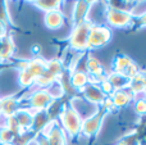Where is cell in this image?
I'll return each instance as SVG.
<instances>
[{"mask_svg": "<svg viewBox=\"0 0 146 145\" xmlns=\"http://www.w3.org/2000/svg\"><path fill=\"white\" fill-rule=\"evenodd\" d=\"M128 89L135 94V96L140 94H144L146 89V73L140 71L133 78L129 80V86Z\"/></svg>", "mask_w": 146, "mask_h": 145, "instance_id": "obj_19", "label": "cell"}, {"mask_svg": "<svg viewBox=\"0 0 146 145\" xmlns=\"http://www.w3.org/2000/svg\"><path fill=\"white\" fill-rule=\"evenodd\" d=\"M32 4L35 7H37L38 9L44 10V12H50V10L60 9L62 1L59 0H37V1H32Z\"/></svg>", "mask_w": 146, "mask_h": 145, "instance_id": "obj_21", "label": "cell"}, {"mask_svg": "<svg viewBox=\"0 0 146 145\" xmlns=\"http://www.w3.org/2000/svg\"><path fill=\"white\" fill-rule=\"evenodd\" d=\"M86 73L88 76V82L100 85L106 78V72L103 64L94 55H87L86 58Z\"/></svg>", "mask_w": 146, "mask_h": 145, "instance_id": "obj_9", "label": "cell"}, {"mask_svg": "<svg viewBox=\"0 0 146 145\" xmlns=\"http://www.w3.org/2000/svg\"><path fill=\"white\" fill-rule=\"evenodd\" d=\"M92 25L94 23L90 19H87L80 25L73 26L72 32L68 39V44L73 50L78 51L80 54H83L87 50V40Z\"/></svg>", "mask_w": 146, "mask_h": 145, "instance_id": "obj_4", "label": "cell"}, {"mask_svg": "<svg viewBox=\"0 0 146 145\" xmlns=\"http://www.w3.org/2000/svg\"><path fill=\"white\" fill-rule=\"evenodd\" d=\"M21 102H22V98L15 96V95L1 98L0 99V116L3 117L13 116L21 108Z\"/></svg>", "mask_w": 146, "mask_h": 145, "instance_id": "obj_13", "label": "cell"}, {"mask_svg": "<svg viewBox=\"0 0 146 145\" xmlns=\"http://www.w3.org/2000/svg\"><path fill=\"white\" fill-rule=\"evenodd\" d=\"M144 95H145V98H146V89H145V91H144Z\"/></svg>", "mask_w": 146, "mask_h": 145, "instance_id": "obj_30", "label": "cell"}, {"mask_svg": "<svg viewBox=\"0 0 146 145\" xmlns=\"http://www.w3.org/2000/svg\"><path fill=\"white\" fill-rule=\"evenodd\" d=\"M105 19L110 26L117 28L128 27L133 22V13L127 9H119L106 4L105 9Z\"/></svg>", "mask_w": 146, "mask_h": 145, "instance_id": "obj_5", "label": "cell"}, {"mask_svg": "<svg viewBox=\"0 0 146 145\" xmlns=\"http://www.w3.org/2000/svg\"><path fill=\"white\" fill-rule=\"evenodd\" d=\"M92 5H94V1H77L74 7H73V12H72L73 26L80 25V23L88 19V12H90Z\"/></svg>", "mask_w": 146, "mask_h": 145, "instance_id": "obj_14", "label": "cell"}, {"mask_svg": "<svg viewBox=\"0 0 146 145\" xmlns=\"http://www.w3.org/2000/svg\"><path fill=\"white\" fill-rule=\"evenodd\" d=\"M10 67H15L14 62H12V63H0V72L3 71V69H7V68H10Z\"/></svg>", "mask_w": 146, "mask_h": 145, "instance_id": "obj_27", "label": "cell"}, {"mask_svg": "<svg viewBox=\"0 0 146 145\" xmlns=\"http://www.w3.org/2000/svg\"><path fill=\"white\" fill-rule=\"evenodd\" d=\"M106 81L111 85L114 91L117 90H122V89H128L129 86V80L126 78L124 76L115 72H110V73L106 74Z\"/></svg>", "mask_w": 146, "mask_h": 145, "instance_id": "obj_20", "label": "cell"}, {"mask_svg": "<svg viewBox=\"0 0 146 145\" xmlns=\"http://www.w3.org/2000/svg\"><path fill=\"white\" fill-rule=\"evenodd\" d=\"M15 53V44L13 36L8 35L1 39V49H0V63H12V59Z\"/></svg>", "mask_w": 146, "mask_h": 145, "instance_id": "obj_15", "label": "cell"}, {"mask_svg": "<svg viewBox=\"0 0 146 145\" xmlns=\"http://www.w3.org/2000/svg\"><path fill=\"white\" fill-rule=\"evenodd\" d=\"M117 145H126V144H124V143H123V141H122V140H121V141H119V143H118V144H117Z\"/></svg>", "mask_w": 146, "mask_h": 145, "instance_id": "obj_28", "label": "cell"}, {"mask_svg": "<svg viewBox=\"0 0 146 145\" xmlns=\"http://www.w3.org/2000/svg\"><path fill=\"white\" fill-rule=\"evenodd\" d=\"M13 116H14V118L17 120L18 125H19V127L22 128L23 132L31 130L32 123H33V110L28 109V108L21 107Z\"/></svg>", "mask_w": 146, "mask_h": 145, "instance_id": "obj_16", "label": "cell"}, {"mask_svg": "<svg viewBox=\"0 0 146 145\" xmlns=\"http://www.w3.org/2000/svg\"><path fill=\"white\" fill-rule=\"evenodd\" d=\"M113 109H114L113 104H111L110 99L108 98L92 116L83 120L82 127H81V134L85 135L86 138H94V136H96L99 134V131H100L101 126H103V122L105 120L106 114L109 112H111Z\"/></svg>", "mask_w": 146, "mask_h": 145, "instance_id": "obj_3", "label": "cell"}, {"mask_svg": "<svg viewBox=\"0 0 146 145\" xmlns=\"http://www.w3.org/2000/svg\"><path fill=\"white\" fill-rule=\"evenodd\" d=\"M0 145H13V144H0Z\"/></svg>", "mask_w": 146, "mask_h": 145, "instance_id": "obj_29", "label": "cell"}, {"mask_svg": "<svg viewBox=\"0 0 146 145\" xmlns=\"http://www.w3.org/2000/svg\"><path fill=\"white\" fill-rule=\"evenodd\" d=\"M44 21L49 30H59L66 22V15L60 9L50 10V12H46Z\"/></svg>", "mask_w": 146, "mask_h": 145, "instance_id": "obj_17", "label": "cell"}, {"mask_svg": "<svg viewBox=\"0 0 146 145\" xmlns=\"http://www.w3.org/2000/svg\"><path fill=\"white\" fill-rule=\"evenodd\" d=\"M135 98H136L135 94L129 89H122L114 91L111 96H109V99H110L114 109H121V108H124L128 104H131L135 100Z\"/></svg>", "mask_w": 146, "mask_h": 145, "instance_id": "obj_12", "label": "cell"}, {"mask_svg": "<svg viewBox=\"0 0 146 145\" xmlns=\"http://www.w3.org/2000/svg\"><path fill=\"white\" fill-rule=\"evenodd\" d=\"M46 62L44 58L36 57L30 61H15L14 64L19 68L18 81L23 89H30L33 86L35 81L44 73L46 69Z\"/></svg>", "mask_w": 146, "mask_h": 145, "instance_id": "obj_1", "label": "cell"}, {"mask_svg": "<svg viewBox=\"0 0 146 145\" xmlns=\"http://www.w3.org/2000/svg\"><path fill=\"white\" fill-rule=\"evenodd\" d=\"M111 39V31L106 26L103 25H95L90 30L87 40V50H94V49H100L105 46Z\"/></svg>", "mask_w": 146, "mask_h": 145, "instance_id": "obj_7", "label": "cell"}, {"mask_svg": "<svg viewBox=\"0 0 146 145\" xmlns=\"http://www.w3.org/2000/svg\"><path fill=\"white\" fill-rule=\"evenodd\" d=\"M0 22L7 25L8 27H13V22L10 18L9 10H8V4L7 1H0Z\"/></svg>", "mask_w": 146, "mask_h": 145, "instance_id": "obj_22", "label": "cell"}, {"mask_svg": "<svg viewBox=\"0 0 146 145\" xmlns=\"http://www.w3.org/2000/svg\"><path fill=\"white\" fill-rule=\"evenodd\" d=\"M146 27V10L144 13H140L139 18L136 21V28H142Z\"/></svg>", "mask_w": 146, "mask_h": 145, "instance_id": "obj_25", "label": "cell"}, {"mask_svg": "<svg viewBox=\"0 0 146 145\" xmlns=\"http://www.w3.org/2000/svg\"><path fill=\"white\" fill-rule=\"evenodd\" d=\"M111 72L119 73L126 78L131 80L140 72L139 66L126 54H117L111 63Z\"/></svg>", "mask_w": 146, "mask_h": 145, "instance_id": "obj_6", "label": "cell"}, {"mask_svg": "<svg viewBox=\"0 0 146 145\" xmlns=\"http://www.w3.org/2000/svg\"><path fill=\"white\" fill-rule=\"evenodd\" d=\"M135 112L140 116H146V98H140L135 102Z\"/></svg>", "mask_w": 146, "mask_h": 145, "instance_id": "obj_23", "label": "cell"}, {"mask_svg": "<svg viewBox=\"0 0 146 145\" xmlns=\"http://www.w3.org/2000/svg\"><path fill=\"white\" fill-rule=\"evenodd\" d=\"M58 117H59V125L64 130L66 135H68L71 139H73L81 134L83 118L81 117L80 112L74 108L72 102H68L63 105Z\"/></svg>", "mask_w": 146, "mask_h": 145, "instance_id": "obj_2", "label": "cell"}, {"mask_svg": "<svg viewBox=\"0 0 146 145\" xmlns=\"http://www.w3.org/2000/svg\"><path fill=\"white\" fill-rule=\"evenodd\" d=\"M49 140V145H66L67 135L56 121L50 122L42 131Z\"/></svg>", "mask_w": 146, "mask_h": 145, "instance_id": "obj_10", "label": "cell"}, {"mask_svg": "<svg viewBox=\"0 0 146 145\" xmlns=\"http://www.w3.org/2000/svg\"><path fill=\"white\" fill-rule=\"evenodd\" d=\"M80 92L85 96V99L87 100V102L92 103V104H96V105H101L108 99V96L103 92L100 86L96 84H91V82H88Z\"/></svg>", "mask_w": 146, "mask_h": 145, "instance_id": "obj_11", "label": "cell"}, {"mask_svg": "<svg viewBox=\"0 0 146 145\" xmlns=\"http://www.w3.org/2000/svg\"><path fill=\"white\" fill-rule=\"evenodd\" d=\"M54 102H55V99L53 98V95L50 94V91H49L48 89L36 90V91H33L27 99L28 109L33 110V112L48 109Z\"/></svg>", "mask_w": 146, "mask_h": 145, "instance_id": "obj_8", "label": "cell"}, {"mask_svg": "<svg viewBox=\"0 0 146 145\" xmlns=\"http://www.w3.org/2000/svg\"><path fill=\"white\" fill-rule=\"evenodd\" d=\"M33 143H36V145H49V140L48 138H46V135L44 132H40L36 135L35 138V141Z\"/></svg>", "mask_w": 146, "mask_h": 145, "instance_id": "obj_24", "label": "cell"}, {"mask_svg": "<svg viewBox=\"0 0 146 145\" xmlns=\"http://www.w3.org/2000/svg\"><path fill=\"white\" fill-rule=\"evenodd\" d=\"M9 27H8L7 25H4L3 22H0V39L5 37V36L9 35Z\"/></svg>", "mask_w": 146, "mask_h": 145, "instance_id": "obj_26", "label": "cell"}, {"mask_svg": "<svg viewBox=\"0 0 146 145\" xmlns=\"http://www.w3.org/2000/svg\"><path fill=\"white\" fill-rule=\"evenodd\" d=\"M69 84H71L73 90L81 91L88 84V76L86 73V71H80V69L71 71V73H69Z\"/></svg>", "mask_w": 146, "mask_h": 145, "instance_id": "obj_18", "label": "cell"}]
</instances>
